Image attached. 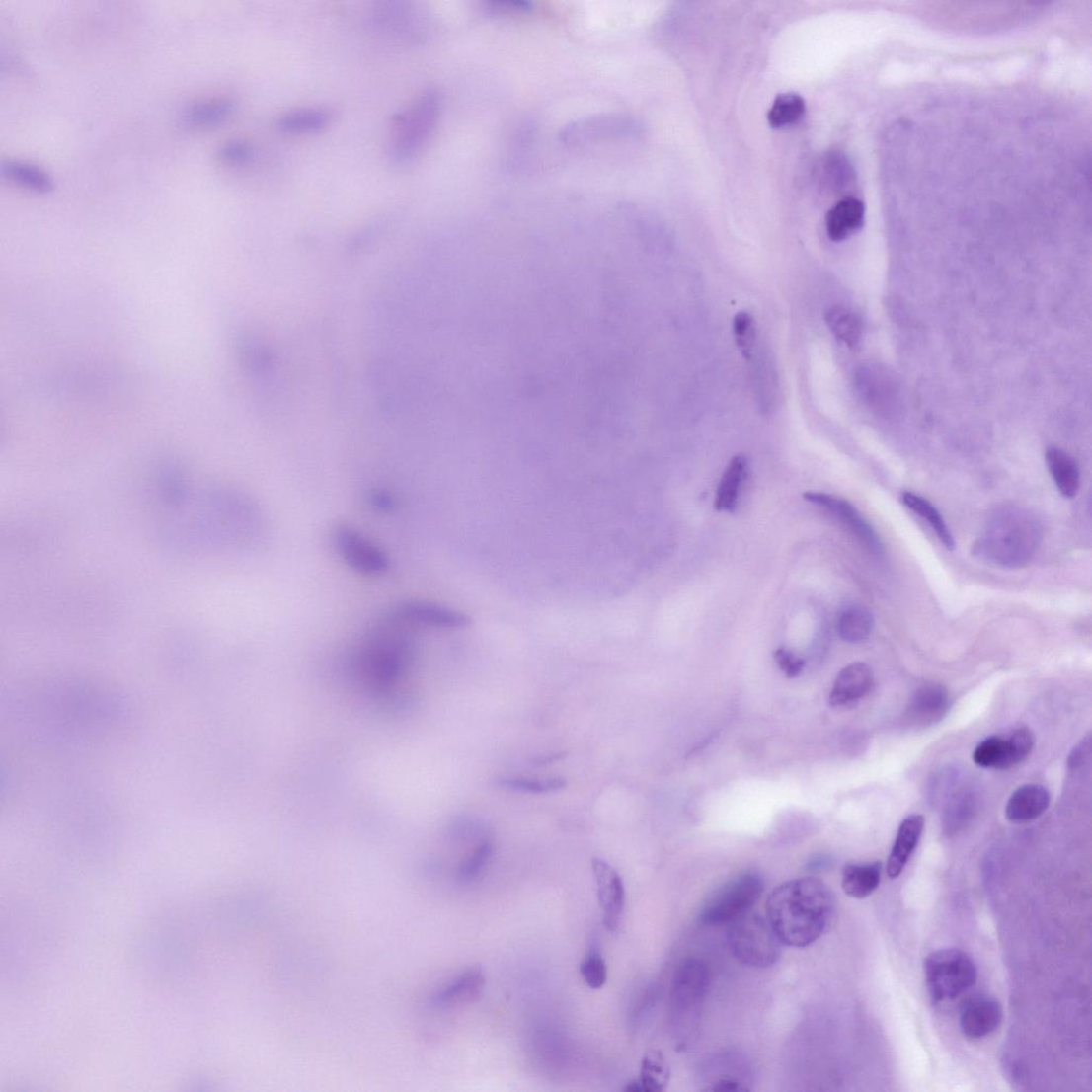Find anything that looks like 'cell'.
<instances>
[{"label":"cell","instance_id":"cell-5","mask_svg":"<svg viewBox=\"0 0 1092 1092\" xmlns=\"http://www.w3.org/2000/svg\"><path fill=\"white\" fill-rule=\"evenodd\" d=\"M728 940L732 953L744 966L769 968L781 956L782 942L768 918L757 913L748 912L731 922Z\"/></svg>","mask_w":1092,"mask_h":1092},{"label":"cell","instance_id":"cell-16","mask_svg":"<svg viewBox=\"0 0 1092 1092\" xmlns=\"http://www.w3.org/2000/svg\"><path fill=\"white\" fill-rule=\"evenodd\" d=\"M1050 805V794L1043 785L1025 784L1008 799L1005 815L1015 823L1030 822L1042 817Z\"/></svg>","mask_w":1092,"mask_h":1092},{"label":"cell","instance_id":"cell-31","mask_svg":"<svg viewBox=\"0 0 1092 1092\" xmlns=\"http://www.w3.org/2000/svg\"><path fill=\"white\" fill-rule=\"evenodd\" d=\"M806 110L805 100L797 93H782L772 103L768 123L776 129L795 125L804 117Z\"/></svg>","mask_w":1092,"mask_h":1092},{"label":"cell","instance_id":"cell-37","mask_svg":"<svg viewBox=\"0 0 1092 1092\" xmlns=\"http://www.w3.org/2000/svg\"><path fill=\"white\" fill-rule=\"evenodd\" d=\"M774 657L781 671L789 678H795L804 671L805 660L794 655L792 651L779 648L775 651Z\"/></svg>","mask_w":1092,"mask_h":1092},{"label":"cell","instance_id":"cell-10","mask_svg":"<svg viewBox=\"0 0 1092 1092\" xmlns=\"http://www.w3.org/2000/svg\"><path fill=\"white\" fill-rule=\"evenodd\" d=\"M804 499L827 510L854 534L857 539L875 555L884 551L883 543L873 527L865 521L859 511L849 502L827 493L809 491Z\"/></svg>","mask_w":1092,"mask_h":1092},{"label":"cell","instance_id":"cell-40","mask_svg":"<svg viewBox=\"0 0 1092 1092\" xmlns=\"http://www.w3.org/2000/svg\"><path fill=\"white\" fill-rule=\"evenodd\" d=\"M375 505H377L379 509L381 510H390L393 502L388 495H382V493H379V495L375 499Z\"/></svg>","mask_w":1092,"mask_h":1092},{"label":"cell","instance_id":"cell-29","mask_svg":"<svg viewBox=\"0 0 1092 1092\" xmlns=\"http://www.w3.org/2000/svg\"><path fill=\"white\" fill-rule=\"evenodd\" d=\"M329 122L330 115L327 112L304 109L283 115L277 119V127L287 134H313L327 127Z\"/></svg>","mask_w":1092,"mask_h":1092},{"label":"cell","instance_id":"cell-39","mask_svg":"<svg viewBox=\"0 0 1092 1092\" xmlns=\"http://www.w3.org/2000/svg\"><path fill=\"white\" fill-rule=\"evenodd\" d=\"M564 756H565L564 753L551 754V755H542L539 758L537 757L534 763L536 765L552 764L554 762L561 761L562 758H564Z\"/></svg>","mask_w":1092,"mask_h":1092},{"label":"cell","instance_id":"cell-3","mask_svg":"<svg viewBox=\"0 0 1092 1092\" xmlns=\"http://www.w3.org/2000/svg\"><path fill=\"white\" fill-rule=\"evenodd\" d=\"M439 106L438 93L429 90L396 116L390 142L394 163H408L422 151L436 125Z\"/></svg>","mask_w":1092,"mask_h":1092},{"label":"cell","instance_id":"cell-28","mask_svg":"<svg viewBox=\"0 0 1092 1092\" xmlns=\"http://www.w3.org/2000/svg\"><path fill=\"white\" fill-rule=\"evenodd\" d=\"M873 629L874 618L871 612L860 606L848 607L837 620V633L849 644L867 641Z\"/></svg>","mask_w":1092,"mask_h":1092},{"label":"cell","instance_id":"cell-21","mask_svg":"<svg viewBox=\"0 0 1092 1092\" xmlns=\"http://www.w3.org/2000/svg\"><path fill=\"white\" fill-rule=\"evenodd\" d=\"M881 881V863L847 864L843 870L842 888L848 897L863 899L874 894Z\"/></svg>","mask_w":1092,"mask_h":1092},{"label":"cell","instance_id":"cell-23","mask_svg":"<svg viewBox=\"0 0 1092 1092\" xmlns=\"http://www.w3.org/2000/svg\"><path fill=\"white\" fill-rule=\"evenodd\" d=\"M747 471L748 461L744 456L738 455L731 459L718 485L714 504L717 511L734 512L736 510L740 489Z\"/></svg>","mask_w":1092,"mask_h":1092},{"label":"cell","instance_id":"cell-33","mask_svg":"<svg viewBox=\"0 0 1092 1092\" xmlns=\"http://www.w3.org/2000/svg\"><path fill=\"white\" fill-rule=\"evenodd\" d=\"M580 972L585 983L593 990L602 989L607 982V965L596 941L591 942L581 963Z\"/></svg>","mask_w":1092,"mask_h":1092},{"label":"cell","instance_id":"cell-12","mask_svg":"<svg viewBox=\"0 0 1092 1092\" xmlns=\"http://www.w3.org/2000/svg\"><path fill=\"white\" fill-rule=\"evenodd\" d=\"M949 708V691L940 684L927 683L915 690L904 717L913 727L925 728L940 722Z\"/></svg>","mask_w":1092,"mask_h":1092},{"label":"cell","instance_id":"cell-35","mask_svg":"<svg viewBox=\"0 0 1092 1092\" xmlns=\"http://www.w3.org/2000/svg\"><path fill=\"white\" fill-rule=\"evenodd\" d=\"M735 339L741 355L747 361L753 356L756 343V326L748 312H740L734 322Z\"/></svg>","mask_w":1092,"mask_h":1092},{"label":"cell","instance_id":"cell-26","mask_svg":"<svg viewBox=\"0 0 1092 1092\" xmlns=\"http://www.w3.org/2000/svg\"><path fill=\"white\" fill-rule=\"evenodd\" d=\"M974 761L982 768L1007 770L1016 767L1008 737L993 736L982 741L975 750Z\"/></svg>","mask_w":1092,"mask_h":1092},{"label":"cell","instance_id":"cell-8","mask_svg":"<svg viewBox=\"0 0 1092 1092\" xmlns=\"http://www.w3.org/2000/svg\"><path fill=\"white\" fill-rule=\"evenodd\" d=\"M335 541L344 562L359 574L379 576L388 570V556L361 532L349 526H340L336 530Z\"/></svg>","mask_w":1092,"mask_h":1092},{"label":"cell","instance_id":"cell-7","mask_svg":"<svg viewBox=\"0 0 1092 1092\" xmlns=\"http://www.w3.org/2000/svg\"><path fill=\"white\" fill-rule=\"evenodd\" d=\"M764 889V879L756 872H744L732 878L704 904L700 913L701 923L704 926H718L736 921L751 911Z\"/></svg>","mask_w":1092,"mask_h":1092},{"label":"cell","instance_id":"cell-11","mask_svg":"<svg viewBox=\"0 0 1092 1092\" xmlns=\"http://www.w3.org/2000/svg\"><path fill=\"white\" fill-rule=\"evenodd\" d=\"M1002 1021L1003 1008L1000 1002L982 994L969 998L959 1015L962 1032L970 1039L988 1037L1000 1028Z\"/></svg>","mask_w":1092,"mask_h":1092},{"label":"cell","instance_id":"cell-36","mask_svg":"<svg viewBox=\"0 0 1092 1092\" xmlns=\"http://www.w3.org/2000/svg\"><path fill=\"white\" fill-rule=\"evenodd\" d=\"M255 155V149L251 144L242 140H234L221 146L218 158L226 166L241 167L249 164Z\"/></svg>","mask_w":1092,"mask_h":1092},{"label":"cell","instance_id":"cell-6","mask_svg":"<svg viewBox=\"0 0 1092 1092\" xmlns=\"http://www.w3.org/2000/svg\"><path fill=\"white\" fill-rule=\"evenodd\" d=\"M978 976L972 957L962 950L944 949L931 953L925 962V979L932 1001L941 1003L974 988Z\"/></svg>","mask_w":1092,"mask_h":1092},{"label":"cell","instance_id":"cell-24","mask_svg":"<svg viewBox=\"0 0 1092 1092\" xmlns=\"http://www.w3.org/2000/svg\"><path fill=\"white\" fill-rule=\"evenodd\" d=\"M0 173L9 182L33 193L45 195L55 188L48 173L32 164L9 161L2 164Z\"/></svg>","mask_w":1092,"mask_h":1092},{"label":"cell","instance_id":"cell-27","mask_svg":"<svg viewBox=\"0 0 1092 1092\" xmlns=\"http://www.w3.org/2000/svg\"><path fill=\"white\" fill-rule=\"evenodd\" d=\"M901 501L905 507L925 519V522L936 532L937 537L949 550L955 549V540L950 528L945 523L943 516L929 501L913 492L905 491L901 495Z\"/></svg>","mask_w":1092,"mask_h":1092},{"label":"cell","instance_id":"cell-2","mask_svg":"<svg viewBox=\"0 0 1092 1092\" xmlns=\"http://www.w3.org/2000/svg\"><path fill=\"white\" fill-rule=\"evenodd\" d=\"M1041 541L1042 527L1031 511L1004 506L989 516L974 552L984 562L1019 568L1032 561Z\"/></svg>","mask_w":1092,"mask_h":1092},{"label":"cell","instance_id":"cell-20","mask_svg":"<svg viewBox=\"0 0 1092 1092\" xmlns=\"http://www.w3.org/2000/svg\"><path fill=\"white\" fill-rule=\"evenodd\" d=\"M1046 462L1052 478L1067 499L1076 497L1081 487V473L1074 458L1058 447H1050L1046 452Z\"/></svg>","mask_w":1092,"mask_h":1092},{"label":"cell","instance_id":"cell-32","mask_svg":"<svg viewBox=\"0 0 1092 1092\" xmlns=\"http://www.w3.org/2000/svg\"><path fill=\"white\" fill-rule=\"evenodd\" d=\"M497 788L525 794H549L567 788L568 782L562 777L553 778H527V777H502L496 780Z\"/></svg>","mask_w":1092,"mask_h":1092},{"label":"cell","instance_id":"cell-1","mask_svg":"<svg viewBox=\"0 0 1092 1092\" xmlns=\"http://www.w3.org/2000/svg\"><path fill=\"white\" fill-rule=\"evenodd\" d=\"M766 911L782 943L806 948L830 928L836 913V900L831 889L819 879L804 877L772 891Z\"/></svg>","mask_w":1092,"mask_h":1092},{"label":"cell","instance_id":"cell-22","mask_svg":"<svg viewBox=\"0 0 1092 1092\" xmlns=\"http://www.w3.org/2000/svg\"><path fill=\"white\" fill-rule=\"evenodd\" d=\"M954 791L947 801L943 815V828L947 834H956L964 830L974 819L978 809V797L974 789Z\"/></svg>","mask_w":1092,"mask_h":1092},{"label":"cell","instance_id":"cell-18","mask_svg":"<svg viewBox=\"0 0 1092 1092\" xmlns=\"http://www.w3.org/2000/svg\"><path fill=\"white\" fill-rule=\"evenodd\" d=\"M924 825L925 819L920 815L910 816L901 822L887 864V873L891 879L899 877L904 868L907 867L918 842H920Z\"/></svg>","mask_w":1092,"mask_h":1092},{"label":"cell","instance_id":"cell-25","mask_svg":"<svg viewBox=\"0 0 1092 1092\" xmlns=\"http://www.w3.org/2000/svg\"><path fill=\"white\" fill-rule=\"evenodd\" d=\"M670 1081V1067L660 1051H651L642 1062L641 1075L625 1090L632 1092H661Z\"/></svg>","mask_w":1092,"mask_h":1092},{"label":"cell","instance_id":"cell-14","mask_svg":"<svg viewBox=\"0 0 1092 1092\" xmlns=\"http://www.w3.org/2000/svg\"><path fill=\"white\" fill-rule=\"evenodd\" d=\"M874 674L870 665L856 662L838 672L829 701L833 708H848L870 694Z\"/></svg>","mask_w":1092,"mask_h":1092},{"label":"cell","instance_id":"cell-34","mask_svg":"<svg viewBox=\"0 0 1092 1092\" xmlns=\"http://www.w3.org/2000/svg\"><path fill=\"white\" fill-rule=\"evenodd\" d=\"M493 854H495V847L490 841L479 844L461 863L457 873L459 882L465 885L475 883L485 873Z\"/></svg>","mask_w":1092,"mask_h":1092},{"label":"cell","instance_id":"cell-30","mask_svg":"<svg viewBox=\"0 0 1092 1092\" xmlns=\"http://www.w3.org/2000/svg\"><path fill=\"white\" fill-rule=\"evenodd\" d=\"M824 319L838 341L845 344L848 349L859 348L863 329L860 318L854 312L836 306L825 314Z\"/></svg>","mask_w":1092,"mask_h":1092},{"label":"cell","instance_id":"cell-15","mask_svg":"<svg viewBox=\"0 0 1092 1092\" xmlns=\"http://www.w3.org/2000/svg\"><path fill=\"white\" fill-rule=\"evenodd\" d=\"M486 977L481 967H472L462 972L454 980L445 985L432 998L436 1007H448L468 1004L478 1000L484 992Z\"/></svg>","mask_w":1092,"mask_h":1092},{"label":"cell","instance_id":"cell-4","mask_svg":"<svg viewBox=\"0 0 1092 1092\" xmlns=\"http://www.w3.org/2000/svg\"><path fill=\"white\" fill-rule=\"evenodd\" d=\"M710 981L709 968L698 959H687L678 967L670 997L671 1020L678 1037H688L697 1031Z\"/></svg>","mask_w":1092,"mask_h":1092},{"label":"cell","instance_id":"cell-19","mask_svg":"<svg viewBox=\"0 0 1092 1092\" xmlns=\"http://www.w3.org/2000/svg\"><path fill=\"white\" fill-rule=\"evenodd\" d=\"M235 112V103L230 99L216 98L204 100L189 106L182 115V123L186 127L204 129L222 125Z\"/></svg>","mask_w":1092,"mask_h":1092},{"label":"cell","instance_id":"cell-17","mask_svg":"<svg viewBox=\"0 0 1092 1092\" xmlns=\"http://www.w3.org/2000/svg\"><path fill=\"white\" fill-rule=\"evenodd\" d=\"M864 221V203L856 197H845L827 212L825 230L830 241L841 243L861 230Z\"/></svg>","mask_w":1092,"mask_h":1092},{"label":"cell","instance_id":"cell-13","mask_svg":"<svg viewBox=\"0 0 1092 1092\" xmlns=\"http://www.w3.org/2000/svg\"><path fill=\"white\" fill-rule=\"evenodd\" d=\"M394 616L402 622L436 629H463L471 623L463 612L423 601H411L399 606Z\"/></svg>","mask_w":1092,"mask_h":1092},{"label":"cell","instance_id":"cell-38","mask_svg":"<svg viewBox=\"0 0 1092 1092\" xmlns=\"http://www.w3.org/2000/svg\"><path fill=\"white\" fill-rule=\"evenodd\" d=\"M1091 738L1087 737L1082 741L1075 745L1068 758V766L1072 770L1081 768L1088 760L1090 755Z\"/></svg>","mask_w":1092,"mask_h":1092},{"label":"cell","instance_id":"cell-9","mask_svg":"<svg viewBox=\"0 0 1092 1092\" xmlns=\"http://www.w3.org/2000/svg\"><path fill=\"white\" fill-rule=\"evenodd\" d=\"M592 873L605 928L619 929L625 908V887L620 874L601 858L592 859Z\"/></svg>","mask_w":1092,"mask_h":1092}]
</instances>
